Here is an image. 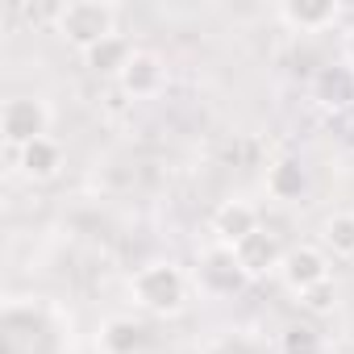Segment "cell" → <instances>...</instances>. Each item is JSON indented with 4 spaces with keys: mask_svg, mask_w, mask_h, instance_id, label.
Listing matches in <instances>:
<instances>
[{
    "mask_svg": "<svg viewBox=\"0 0 354 354\" xmlns=\"http://www.w3.org/2000/svg\"><path fill=\"white\" fill-rule=\"evenodd\" d=\"M279 354H325V337L313 325H288L279 337Z\"/></svg>",
    "mask_w": 354,
    "mask_h": 354,
    "instance_id": "cell-16",
    "label": "cell"
},
{
    "mask_svg": "<svg viewBox=\"0 0 354 354\" xmlns=\"http://www.w3.org/2000/svg\"><path fill=\"white\" fill-rule=\"evenodd\" d=\"M0 133H5L9 150L50 138V104L42 96H9L0 104Z\"/></svg>",
    "mask_w": 354,
    "mask_h": 354,
    "instance_id": "cell-3",
    "label": "cell"
},
{
    "mask_svg": "<svg viewBox=\"0 0 354 354\" xmlns=\"http://www.w3.org/2000/svg\"><path fill=\"white\" fill-rule=\"evenodd\" d=\"M321 246L325 254L354 259V209H337L321 221Z\"/></svg>",
    "mask_w": 354,
    "mask_h": 354,
    "instance_id": "cell-15",
    "label": "cell"
},
{
    "mask_svg": "<svg viewBox=\"0 0 354 354\" xmlns=\"http://www.w3.org/2000/svg\"><path fill=\"white\" fill-rule=\"evenodd\" d=\"M342 55H346V63L354 67V26L346 30V38H342Z\"/></svg>",
    "mask_w": 354,
    "mask_h": 354,
    "instance_id": "cell-18",
    "label": "cell"
},
{
    "mask_svg": "<svg viewBox=\"0 0 354 354\" xmlns=\"http://www.w3.org/2000/svg\"><path fill=\"white\" fill-rule=\"evenodd\" d=\"M279 21L292 34H321V30H333L342 21V5L337 0H283Z\"/></svg>",
    "mask_w": 354,
    "mask_h": 354,
    "instance_id": "cell-9",
    "label": "cell"
},
{
    "mask_svg": "<svg viewBox=\"0 0 354 354\" xmlns=\"http://www.w3.org/2000/svg\"><path fill=\"white\" fill-rule=\"evenodd\" d=\"M117 88H121L129 100H150V96H158V92L167 88V63H162V55H154V50H133V59H129V67L121 71Z\"/></svg>",
    "mask_w": 354,
    "mask_h": 354,
    "instance_id": "cell-7",
    "label": "cell"
},
{
    "mask_svg": "<svg viewBox=\"0 0 354 354\" xmlns=\"http://www.w3.org/2000/svg\"><path fill=\"white\" fill-rule=\"evenodd\" d=\"M188 292H192L188 271L180 263H171V259H154V263H146V267H138L129 275L133 304L154 313V317H175L188 304Z\"/></svg>",
    "mask_w": 354,
    "mask_h": 354,
    "instance_id": "cell-1",
    "label": "cell"
},
{
    "mask_svg": "<svg viewBox=\"0 0 354 354\" xmlns=\"http://www.w3.org/2000/svg\"><path fill=\"white\" fill-rule=\"evenodd\" d=\"M142 346H146V325L133 317H109L96 333L100 354H138Z\"/></svg>",
    "mask_w": 354,
    "mask_h": 354,
    "instance_id": "cell-13",
    "label": "cell"
},
{
    "mask_svg": "<svg viewBox=\"0 0 354 354\" xmlns=\"http://www.w3.org/2000/svg\"><path fill=\"white\" fill-rule=\"evenodd\" d=\"M263 184H267V196L279 201V205H296L308 196V167L304 158L296 154H279L275 162H267V175H263Z\"/></svg>",
    "mask_w": 354,
    "mask_h": 354,
    "instance_id": "cell-8",
    "label": "cell"
},
{
    "mask_svg": "<svg viewBox=\"0 0 354 354\" xmlns=\"http://www.w3.org/2000/svg\"><path fill=\"white\" fill-rule=\"evenodd\" d=\"M296 304H300L304 313H313V317H325V313H333V308H337V283H333V279L313 283L308 292H300V296H296Z\"/></svg>",
    "mask_w": 354,
    "mask_h": 354,
    "instance_id": "cell-17",
    "label": "cell"
},
{
    "mask_svg": "<svg viewBox=\"0 0 354 354\" xmlns=\"http://www.w3.org/2000/svg\"><path fill=\"white\" fill-rule=\"evenodd\" d=\"M129 59H133V42H129V38H121V34H113V38L96 42V46L84 55V67H88L92 75L121 80V71L129 67Z\"/></svg>",
    "mask_w": 354,
    "mask_h": 354,
    "instance_id": "cell-14",
    "label": "cell"
},
{
    "mask_svg": "<svg viewBox=\"0 0 354 354\" xmlns=\"http://www.w3.org/2000/svg\"><path fill=\"white\" fill-rule=\"evenodd\" d=\"M313 96H317V104H325V109H346V104H354V67H350V63L321 67L317 80H313Z\"/></svg>",
    "mask_w": 354,
    "mask_h": 354,
    "instance_id": "cell-12",
    "label": "cell"
},
{
    "mask_svg": "<svg viewBox=\"0 0 354 354\" xmlns=\"http://www.w3.org/2000/svg\"><path fill=\"white\" fill-rule=\"evenodd\" d=\"M55 34L71 50L88 55L96 42L117 34V9L109 0H67L63 9H55Z\"/></svg>",
    "mask_w": 354,
    "mask_h": 354,
    "instance_id": "cell-2",
    "label": "cell"
},
{
    "mask_svg": "<svg viewBox=\"0 0 354 354\" xmlns=\"http://www.w3.org/2000/svg\"><path fill=\"white\" fill-rule=\"evenodd\" d=\"M9 154H13L17 171L30 184H46V180H55V175L63 171V146L55 138H38V142H30L21 150H9Z\"/></svg>",
    "mask_w": 354,
    "mask_h": 354,
    "instance_id": "cell-11",
    "label": "cell"
},
{
    "mask_svg": "<svg viewBox=\"0 0 354 354\" xmlns=\"http://www.w3.org/2000/svg\"><path fill=\"white\" fill-rule=\"evenodd\" d=\"M234 254H238V263H242V271L250 275V279H263V275H279V267H283V242H279V234L275 230H267V225H259L246 242H238L234 246Z\"/></svg>",
    "mask_w": 354,
    "mask_h": 354,
    "instance_id": "cell-5",
    "label": "cell"
},
{
    "mask_svg": "<svg viewBox=\"0 0 354 354\" xmlns=\"http://www.w3.org/2000/svg\"><path fill=\"white\" fill-rule=\"evenodd\" d=\"M279 279H283V288H288L292 296H300V292H308L313 283L333 279V275H329V254H325L321 246H292V250L283 254Z\"/></svg>",
    "mask_w": 354,
    "mask_h": 354,
    "instance_id": "cell-6",
    "label": "cell"
},
{
    "mask_svg": "<svg viewBox=\"0 0 354 354\" xmlns=\"http://www.w3.org/2000/svg\"><path fill=\"white\" fill-rule=\"evenodd\" d=\"M346 142H350V146H354V125H350V129H346Z\"/></svg>",
    "mask_w": 354,
    "mask_h": 354,
    "instance_id": "cell-19",
    "label": "cell"
},
{
    "mask_svg": "<svg viewBox=\"0 0 354 354\" xmlns=\"http://www.w3.org/2000/svg\"><path fill=\"white\" fill-rule=\"evenodd\" d=\"M259 225H263L259 209H254L250 201L234 196V201L217 205V213H213V242H221V246H238V242H246Z\"/></svg>",
    "mask_w": 354,
    "mask_h": 354,
    "instance_id": "cell-10",
    "label": "cell"
},
{
    "mask_svg": "<svg viewBox=\"0 0 354 354\" xmlns=\"http://www.w3.org/2000/svg\"><path fill=\"white\" fill-rule=\"evenodd\" d=\"M242 283H250V275L242 271L234 246H221V242H209L201 250V263H196V288L205 296H234Z\"/></svg>",
    "mask_w": 354,
    "mask_h": 354,
    "instance_id": "cell-4",
    "label": "cell"
}]
</instances>
